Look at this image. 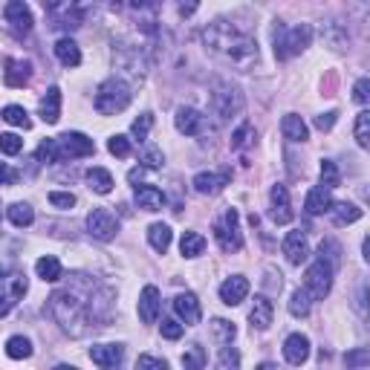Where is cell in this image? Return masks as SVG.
I'll use <instances>...</instances> for the list:
<instances>
[{
  "label": "cell",
  "instance_id": "2",
  "mask_svg": "<svg viewBox=\"0 0 370 370\" xmlns=\"http://www.w3.org/2000/svg\"><path fill=\"white\" fill-rule=\"evenodd\" d=\"M46 310L56 318V324L67 333V336H87L92 327H99V315H96V304H92V292L84 298L75 290H58L46 301Z\"/></svg>",
  "mask_w": 370,
  "mask_h": 370
},
{
  "label": "cell",
  "instance_id": "53",
  "mask_svg": "<svg viewBox=\"0 0 370 370\" xmlns=\"http://www.w3.org/2000/svg\"><path fill=\"white\" fill-rule=\"evenodd\" d=\"M353 99H356L359 105H367V99H370V78H359V81H356Z\"/></svg>",
  "mask_w": 370,
  "mask_h": 370
},
{
  "label": "cell",
  "instance_id": "52",
  "mask_svg": "<svg viewBox=\"0 0 370 370\" xmlns=\"http://www.w3.org/2000/svg\"><path fill=\"white\" fill-rule=\"evenodd\" d=\"M217 361H220V367H223V370H228V367H240V356H238V350H235V347H223Z\"/></svg>",
  "mask_w": 370,
  "mask_h": 370
},
{
  "label": "cell",
  "instance_id": "9",
  "mask_svg": "<svg viewBox=\"0 0 370 370\" xmlns=\"http://www.w3.org/2000/svg\"><path fill=\"white\" fill-rule=\"evenodd\" d=\"M87 231L96 240L107 243V240H113L119 235V220H116V214L110 208H92L87 214Z\"/></svg>",
  "mask_w": 370,
  "mask_h": 370
},
{
  "label": "cell",
  "instance_id": "37",
  "mask_svg": "<svg viewBox=\"0 0 370 370\" xmlns=\"http://www.w3.org/2000/svg\"><path fill=\"white\" fill-rule=\"evenodd\" d=\"M6 356H9V359H15V361L29 359V356H32V342H29V339H23V336H12V339L6 342Z\"/></svg>",
  "mask_w": 370,
  "mask_h": 370
},
{
  "label": "cell",
  "instance_id": "4",
  "mask_svg": "<svg viewBox=\"0 0 370 370\" xmlns=\"http://www.w3.org/2000/svg\"><path fill=\"white\" fill-rule=\"evenodd\" d=\"M310 43H312V26L310 23L287 29L281 21H278V26H275V56L281 61H290V58L301 56Z\"/></svg>",
  "mask_w": 370,
  "mask_h": 370
},
{
  "label": "cell",
  "instance_id": "25",
  "mask_svg": "<svg viewBox=\"0 0 370 370\" xmlns=\"http://www.w3.org/2000/svg\"><path fill=\"white\" fill-rule=\"evenodd\" d=\"M330 206H333V197H330V189H324V185H318V189H312L310 194H307V200H304V208L310 211V214H327L330 211Z\"/></svg>",
  "mask_w": 370,
  "mask_h": 370
},
{
  "label": "cell",
  "instance_id": "1",
  "mask_svg": "<svg viewBox=\"0 0 370 370\" xmlns=\"http://www.w3.org/2000/svg\"><path fill=\"white\" fill-rule=\"evenodd\" d=\"M203 46L220 61L226 64H235V67H252L258 61V41L238 29L231 21H214L203 29Z\"/></svg>",
  "mask_w": 370,
  "mask_h": 370
},
{
  "label": "cell",
  "instance_id": "7",
  "mask_svg": "<svg viewBox=\"0 0 370 370\" xmlns=\"http://www.w3.org/2000/svg\"><path fill=\"white\" fill-rule=\"evenodd\" d=\"M333 275H336V269L327 263V260H315V263H310V269H307V275H304V290H307V295L312 298V301H324L330 295V290H333Z\"/></svg>",
  "mask_w": 370,
  "mask_h": 370
},
{
  "label": "cell",
  "instance_id": "50",
  "mask_svg": "<svg viewBox=\"0 0 370 370\" xmlns=\"http://www.w3.org/2000/svg\"><path fill=\"white\" fill-rule=\"evenodd\" d=\"M159 330H162V336H165V339L176 342V339L182 336V330H185V324H179V321H174V318H162Z\"/></svg>",
  "mask_w": 370,
  "mask_h": 370
},
{
  "label": "cell",
  "instance_id": "19",
  "mask_svg": "<svg viewBox=\"0 0 370 370\" xmlns=\"http://www.w3.org/2000/svg\"><path fill=\"white\" fill-rule=\"evenodd\" d=\"M272 301L266 295H258L252 301V310H249V324H252V330H269V324H272Z\"/></svg>",
  "mask_w": 370,
  "mask_h": 370
},
{
  "label": "cell",
  "instance_id": "12",
  "mask_svg": "<svg viewBox=\"0 0 370 370\" xmlns=\"http://www.w3.org/2000/svg\"><path fill=\"white\" fill-rule=\"evenodd\" d=\"M174 125H176V130L185 133V136H200V133L208 130V116H203V113L194 110V107H179L176 116H174Z\"/></svg>",
  "mask_w": 370,
  "mask_h": 370
},
{
  "label": "cell",
  "instance_id": "26",
  "mask_svg": "<svg viewBox=\"0 0 370 370\" xmlns=\"http://www.w3.org/2000/svg\"><path fill=\"white\" fill-rule=\"evenodd\" d=\"M4 78H6L9 87H23V84H29V78H32V67H29V61L9 58V61H6V73H4Z\"/></svg>",
  "mask_w": 370,
  "mask_h": 370
},
{
  "label": "cell",
  "instance_id": "42",
  "mask_svg": "<svg viewBox=\"0 0 370 370\" xmlns=\"http://www.w3.org/2000/svg\"><path fill=\"white\" fill-rule=\"evenodd\" d=\"M4 119H6L9 125H15V127H23V130L32 127V119H29V113H26L21 105H9V107L4 110Z\"/></svg>",
  "mask_w": 370,
  "mask_h": 370
},
{
  "label": "cell",
  "instance_id": "24",
  "mask_svg": "<svg viewBox=\"0 0 370 370\" xmlns=\"http://www.w3.org/2000/svg\"><path fill=\"white\" fill-rule=\"evenodd\" d=\"M6 21L18 29V32H29L32 29V12L23 0H9L6 4Z\"/></svg>",
  "mask_w": 370,
  "mask_h": 370
},
{
  "label": "cell",
  "instance_id": "17",
  "mask_svg": "<svg viewBox=\"0 0 370 370\" xmlns=\"http://www.w3.org/2000/svg\"><path fill=\"white\" fill-rule=\"evenodd\" d=\"M159 310H162L159 290L157 287H145L142 295H139V318H142V324H157Z\"/></svg>",
  "mask_w": 370,
  "mask_h": 370
},
{
  "label": "cell",
  "instance_id": "48",
  "mask_svg": "<svg viewBox=\"0 0 370 370\" xmlns=\"http://www.w3.org/2000/svg\"><path fill=\"white\" fill-rule=\"evenodd\" d=\"M151 127H154V116L151 113H142L133 125H130V133H133V139H139V142H145L148 139V133H151Z\"/></svg>",
  "mask_w": 370,
  "mask_h": 370
},
{
  "label": "cell",
  "instance_id": "33",
  "mask_svg": "<svg viewBox=\"0 0 370 370\" xmlns=\"http://www.w3.org/2000/svg\"><path fill=\"white\" fill-rule=\"evenodd\" d=\"M87 182H90V189L96 194H110L113 191V176L105 168H90L87 171Z\"/></svg>",
  "mask_w": 370,
  "mask_h": 370
},
{
  "label": "cell",
  "instance_id": "56",
  "mask_svg": "<svg viewBox=\"0 0 370 370\" xmlns=\"http://www.w3.org/2000/svg\"><path fill=\"white\" fill-rule=\"evenodd\" d=\"M50 203H53L56 208H73V206H75V197H73L70 191H53V194H50Z\"/></svg>",
  "mask_w": 370,
  "mask_h": 370
},
{
  "label": "cell",
  "instance_id": "45",
  "mask_svg": "<svg viewBox=\"0 0 370 370\" xmlns=\"http://www.w3.org/2000/svg\"><path fill=\"white\" fill-rule=\"evenodd\" d=\"M356 142L359 148H370V113L367 110L356 116Z\"/></svg>",
  "mask_w": 370,
  "mask_h": 370
},
{
  "label": "cell",
  "instance_id": "51",
  "mask_svg": "<svg viewBox=\"0 0 370 370\" xmlns=\"http://www.w3.org/2000/svg\"><path fill=\"white\" fill-rule=\"evenodd\" d=\"M142 162H145V168H162L165 157H162V151H159L157 145H145V151H142Z\"/></svg>",
  "mask_w": 370,
  "mask_h": 370
},
{
  "label": "cell",
  "instance_id": "44",
  "mask_svg": "<svg viewBox=\"0 0 370 370\" xmlns=\"http://www.w3.org/2000/svg\"><path fill=\"white\" fill-rule=\"evenodd\" d=\"M203 364H206V350L200 344H191L189 350L182 353V367L185 370H200Z\"/></svg>",
  "mask_w": 370,
  "mask_h": 370
},
{
  "label": "cell",
  "instance_id": "15",
  "mask_svg": "<svg viewBox=\"0 0 370 370\" xmlns=\"http://www.w3.org/2000/svg\"><path fill=\"white\" fill-rule=\"evenodd\" d=\"M284 255L292 266H301L310 258V243H307L304 231H290V235L284 238Z\"/></svg>",
  "mask_w": 370,
  "mask_h": 370
},
{
  "label": "cell",
  "instance_id": "22",
  "mask_svg": "<svg viewBox=\"0 0 370 370\" xmlns=\"http://www.w3.org/2000/svg\"><path fill=\"white\" fill-rule=\"evenodd\" d=\"M136 206L142 211H159L165 206V194L157 185H136Z\"/></svg>",
  "mask_w": 370,
  "mask_h": 370
},
{
  "label": "cell",
  "instance_id": "57",
  "mask_svg": "<svg viewBox=\"0 0 370 370\" xmlns=\"http://www.w3.org/2000/svg\"><path fill=\"white\" fill-rule=\"evenodd\" d=\"M336 119H339V110L321 113V116H315V127H318V130H330V127L336 125Z\"/></svg>",
  "mask_w": 370,
  "mask_h": 370
},
{
  "label": "cell",
  "instance_id": "10",
  "mask_svg": "<svg viewBox=\"0 0 370 370\" xmlns=\"http://www.w3.org/2000/svg\"><path fill=\"white\" fill-rule=\"evenodd\" d=\"M58 148H61V159H81V157H90L96 151L92 139L78 133V130H70L64 136H58Z\"/></svg>",
  "mask_w": 370,
  "mask_h": 370
},
{
  "label": "cell",
  "instance_id": "58",
  "mask_svg": "<svg viewBox=\"0 0 370 370\" xmlns=\"http://www.w3.org/2000/svg\"><path fill=\"white\" fill-rule=\"evenodd\" d=\"M344 361H347V364H370V350L359 347V350L347 353V356H344Z\"/></svg>",
  "mask_w": 370,
  "mask_h": 370
},
{
  "label": "cell",
  "instance_id": "63",
  "mask_svg": "<svg viewBox=\"0 0 370 370\" xmlns=\"http://www.w3.org/2000/svg\"><path fill=\"white\" fill-rule=\"evenodd\" d=\"M107 4H110V9H122L125 0H107Z\"/></svg>",
  "mask_w": 370,
  "mask_h": 370
},
{
  "label": "cell",
  "instance_id": "36",
  "mask_svg": "<svg viewBox=\"0 0 370 370\" xmlns=\"http://www.w3.org/2000/svg\"><path fill=\"white\" fill-rule=\"evenodd\" d=\"M211 336L220 344H231V342H235V336H238V327L231 321H226V318H214L211 321Z\"/></svg>",
  "mask_w": 370,
  "mask_h": 370
},
{
  "label": "cell",
  "instance_id": "14",
  "mask_svg": "<svg viewBox=\"0 0 370 370\" xmlns=\"http://www.w3.org/2000/svg\"><path fill=\"white\" fill-rule=\"evenodd\" d=\"M269 200H272V211H269V214H272V220H275L278 226H284V223L292 220V203H290L287 185H272Z\"/></svg>",
  "mask_w": 370,
  "mask_h": 370
},
{
  "label": "cell",
  "instance_id": "28",
  "mask_svg": "<svg viewBox=\"0 0 370 370\" xmlns=\"http://www.w3.org/2000/svg\"><path fill=\"white\" fill-rule=\"evenodd\" d=\"M35 272H38V278H41V281H50V284H56V281H61L64 266H61V260H58V258L46 255V258H38V263H35Z\"/></svg>",
  "mask_w": 370,
  "mask_h": 370
},
{
  "label": "cell",
  "instance_id": "49",
  "mask_svg": "<svg viewBox=\"0 0 370 370\" xmlns=\"http://www.w3.org/2000/svg\"><path fill=\"white\" fill-rule=\"evenodd\" d=\"M162 6H165V0H130V9L139 15H148V18L162 12Z\"/></svg>",
  "mask_w": 370,
  "mask_h": 370
},
{
  "label": "cell",
  "instance_id": "35",
  "mask_svg": "<svg viewBox=\"0 0 370 370\" xmlns=\"http://www.w3.org/2000/svg\"><path fill=\"white\" fill-rule=\"evenodd\" d=\"M6 214H9L12 226H18V228L32 226V220H35V211H32V206H29V203H12V206L6 208Z\"/></svg>",
  "mask_w": 370,
  "mask_h": 370
},
{
  "label": "cell",
  "instance_id": "11",
  "mask_svg": "<svg viewBox=\"0 0 370 370\" xmlns=\"http://www.w3.org/2000/svg\"><path fill=\"white\" fill-rule=\"evenodd\" d=\"M113 58H116V64H119V67H122L127 75H133V78H139V75H145V73H148L145 56H142V50H139V46L122 43L119 50L113 53Z\"/></svg>",
  "mask_w": 370,
  "mask_h": 370
},
{
  "label": "cell",
  "instance_id": "27",
  "mask_svg": "<svg viewBox=\"0 0 370 370\" xmlns=\"http://www.w3.org/2000/svg\"><path fill=\"white\" fill-rule=\"evenodd\" d=\"M281 130H284V136L290 139V142H307V139H310L307 122H304L301 116H295V113H287V116H284Z\"/></svg>",
  "mask_w": 370,
  "mask_h": 370
},
{
  "label": "cell",
  "instance_id": "29",
  "mask_svg": "<svg viewBox=\"0 0 370 370\" xmlns=\"http://www.w3.org/2000/svg\"><path fill=\"white\" fill-rule=\"evenodd\" d=\"M56 58L64 64V67H78L81 64V50L73 38H61L56 43Z\"/></svg>",
  "mask_w": 370,
  "mask_h": 370
},
{
  "label": "cell",
  "instance_id": "61",
  "mask_svg": "<svg viewBox=\"0 0 370 370\" xmlns=\"http://www.w3.org/2000/svg\"><path fill=\"white\" fill-rule=\"evenodd\" d=\"M12 304H15V298H12L9 292H0V318H4V315L12 310Z\"/></svg>",
  "mask_w": 370,
  "mask_h": 370
},
{
  "label": "cell",
  "instance_id": "18",
  "mask_svg": "<svg viewBox=\"0 0 370 370\" xmlns=\"http://www.w3.org/2000/svg\"><path fill=\"white\" fill-rule=\"evenodd\" d=\"M90 359H92V364L110 370V367H119V364H122L125 347H122V344H99V347L90 350Z\"/></svg>",
  "mask_w": 370,
  "mask_h": 370
},
{
  "label": "cell",
  "instance_id": "21",
  "mask_svg": "<svg viewBox=\"0 0 370 370\" xmlns=\"http://www.w3.org/2000/svg\"><path fill=\"white\" fill-rule=\"evenodd\" d=\"M284 356H287L290 364H304V361L310 359V339L301 336V333L287 336V342H284Z\"/></svg>",
  "mask_w": 370,
  "mask_h": 370
},
{
  "label": "cell",
  "instance_id": "38",
  "mask_svg": "<svg viewBox=\"0 0 370 370\" xmlns=\"http://www.w3.org/2000/svg\"><path fill=\"white\" fill-rule=\"evenodd\" d=\"M321 185H324V189H330V191L342 185V171H339V165L333 159L321 162Z\"/></svg>",
  "mask_w": 370,
  "mask_h": 370
},
{
  "label": "cell",
  "instance_id": "30",
  "mask_svg": "<svg viewBox=\"0 0 370 370\" xmlns=\"http://www.w3.org/2000/svg\"><path fill=\"white\" fill-rule=\"evenodd\" d=\"M327 214H333V223H336V226H350V223L361 220V208L353 206V203H333Z\"/></svg>",
  "mask_w": 370,
  "mask_h": 370
},
{
  "label": "cell",
  "instance_id": "5",
  "mask_svg": "<svg viewBox=\"0 0 370 370\" xmlns=\"http://www.w3.org/2000/svg\"><path fill=\"white\" fill-rule=\"evenodd\" d=\"M243 92L238 84H231V81H217L214 84V92H211V110L220 122H228V119H235L243 113Z\"/></svg>",
  "mask_w": 370,
  "mask_h": 370
},
{
  "label": "cell",
  "instance_id": "40",
  "mask_svg": "<svg viewBox=\"0 0 370 370\" xmlns=\"http://www.w3.org/2000/svg\"><path fill=\"white\" fill-rule=\"evenodd\" d=\"M38 159L46 162V165L64 162V159H61V148H58V139H46V142H41V148H38Z\"/></svg>",
  "mask_w": 370,
  "mask_h": 370
},
{
  "label": "cell",
  "instance_id": "16",
  "mask_svg": "<svg viewBox=\"0 0 370 370\" xmlns=\"http://www.w3.org/2000/svg\"><path fill=\"white\" fill-rule=\"evenodd\" d=\"M174 312H176L185 324H200V318H203V310H200V301H197L194 292H179V295L174 298Z\"/></svg>",
  "mask_w": 370,
  "mask_h": 370
},
{
  "label": "cell",
  "instance_id": "59",
  "mask_svg": "<svg viewBox=\"0 0 370 370\" xmlns=\"http://www.w3.org/2000/svg\"><path fill=\"white\" fill-rule=\"evenodd\" d=\"M176 6H179L182 18H191L197 12V6H200V0H176Z\"/></svg>",
  "mask_w": 370,
  "mask_h": 370
},
{
  "label": "cell",
  "instance_id": "64",
  "mask_svg": "<svg viewBox=\"0 0 370 370\" xmlns=\"http://www.w3.org/2000/svg\"><path fill=\"white\" fill-rule=\"evenodd\" d=\"M0 275H4V266H0Z\"/></svg>",
  "mask_w": 370,
  "mask_h": 370
},
{
  "label": "cell",
  "instance_id": "6",
  "mask_svg": "<svg viewBox=\"0 0 370 370\" xmlns=\"http://www.w3.org/2000/svg\"><path fill=\"white\" fill-rule=\"evenodd\" d=\"M127 105H130V87L122 78H107L96 90V110L102 116H116V113L127 110Z\"/></svg>",
  "mask_w": 370,
  "mask_h": 370
},
{
  "label": "cell",
  "instance_id": "31",
  "mask_svg": "<svg viewBox=\"0 0 370 370\" xmlns=\"http://www.w3.org/2000/svg\"><path fill=\"white\" fill-rule=\"evenodd\" d=\"M148 240H151V246L157 249V252H168V246H171V240H174V231H171V226H165V223H154L151 228H148Z\"/></svg>",
  "mask_w": 370,
  "mask_h": 370
},
{
  "label": "cell",
  "instance_id": "47",
  "mask_svg": "<svg viewBox=\"0 0 370 370\" xmlns=\"http://www.w3.org/2000/svg\"><path fill=\"white\" fill-rule=\"evenodd\" d=\"M21 151H23V139L18 133H0V154L18 157Z\"/></svg>",
  "mask_w": 370,
  "mask_h": 370
},
{
  "label": "cell",
  "instance_id": "13",
  "mask_svg": "<svg viewBox=\"0 0 370 370\" xmlns=\"http://www.w3.org/2000/svg\"><path fill=\"white\" fill-rule=\"evenodd\" d=\"M246 295H249V281L243 275H231L220 284V301L226 307H238L240 301H246Z\"/></svg>",
  "mask_w": 370,
  "mask_h": 370
},
{
  "label": "cell",
  "instance_id": "23",
  "mask_svg": "<svg viewBox=\"0 0 370 370\" xmlns=\"http://www.w3.org/2000/svg\"><path fill=\"white\" fill-rule=\"evenodd\" d=\"M41 119L46 122V125H56L58 119H61V90L58 87H50L46 90V96L41 99Z\"/></svg>",
  "mask_w": 370,
  "mask_h": 370
},
{
  "label": "cell",
  "instance_id": "41",
  "mask_svg": "<svg viewBox=\"0 0 370 370\" xmlns=\"http://www.w3.org/2000/svg\"><path fill=\"white\" fill-rule=\"evenodd\" d=\"M107 151L113 154V157H119V159H127L130 157V136H125V133H116V136H110L107 139Z\"/></svg>",
  "mask_w": 370,
  "mask_h": 370
},
{
  "label": "cell",
  "instance_id": "39",
  "mask_svg": "<svg viewBox=\"0 0 370 370\" xmlns=\"http://www.w3.org/2000/svg\"><path fill=\"white\" fill-rule=\"evenodd\" d=\"M255 127L249 125V122H243L235 133H231V148H235V151H243V148H249V145H255Z\"/></svg>",
  "mask_w": 370,
  "mask_h": 370
},
{
  "label": "cell",
  "instance_id": "46",
  "mask_svg": "<svg viewBox=\"0 0 370 370\" xmlns=\"http://www.w3.org/2000/svg\"><path fill=\"white\" fill-rule=\"evenodd\" d=\"M310 304H312V298L307 295V290H298V292H292V298H290V312H292L295 318H304V315H310Z\"/></svg>",
  "mask_w": 370,
  "mask_h": 370
},
{
  "label": "cell",
  "instance_id": "20",
  "mask_svg": "<svg viewBox=\"0 0 370 370\" xmlns=\"http://www.w3.org/2000/svg\"><path fill=\"white\" fill-rule=\"evenodd\" d=\"M228 179H231V171H220V174L203 171V174L194 176V189L200 194H217V191H223L226 185H228Z\"/></svg>",
  "mask_w": 370,
  "mask_h": 370
},
{
  "label": "cell",
  "instance_id": "34",
  "mask_svg": "<svg viewBox=\"0 0 370 370\" xmlns=\"http://www.w3.org/2000/svg\"><path fill=\"white\" fill-rule=\"evenodd\" d=\"M321 35H324V41L330 43L333 53H344L347 43H350V38H347V32L342 29V23H327V29H324Z\"/></svg>",
  "mask_w": 370,
  "mask_h": 370
},
{
  "label": "cell",
  "instance_id": "43",
  "mask_svg": "<svg viewBox=\"0 0 370 370\" xmlns=\"http://www.w3.org/2000/svg\"><path fill=\"white\" fill-rule=\"evenodd\" d=\"M318 258L327 260L333 269H339V263H342V246H339L336 240H324V243L318 246Z\"/></svg>",
  "mask_w": 370,
  "mask_h": 370
},
{
  "label": "cell",
  "instance_id": "54",
  "mask_svg": "<svg viewBox=\"0 0 370 370\" xmlns=\"http://www.w3.org/2000/svg\"><path fill=\"white\" fill-rule=\"evenodd\" d=\"M9 295L12 298H23L26 295V278L23 275H9Z\"/></svg>",
  "mask_w": 370,
  "mask_h": 370
},
{
  "label": "cell",
  "instance_id": "8",
  "mask_svg": "<svg viewBox=\"0 0 370 370\" xmlns=\"http://www.w3.org/2000/svg\"><path fill=\"white\" fill-rule=\"evenodd\" d=\"M214 238L223 252H240L243 249V235H240V217L235 208H228L223 220L214 223Z\"/></svg>",
  "mask_w": 370,
  "mask_h": 370
},
{
  "label": "cell",
  "instance_id": "3",
  "mask_svg": "<svg viewBox=\"0 0 370 370\" xmlns=\"http://www.w3.org/2000/svg\"><path fill=\"white\" fill-rule=\"evenodd\" d=\"M43 12L53 29L73 32L96 15V6H92V0H43Z\"/></svg>",
  "mask_w": 370,
  "mask_h": 370
},
{
  "label": "cell",
  "instance_id": "32",
  "mask_svg": "<svg viewBox=\"0 0 370 370\" xmlns=\"http://www.w3.org/2000/svg\"><path fill=\"white\" fill-rule=\"evenodd\" d=\"M179 252H182V258H200L206 252V238L197 235V231H185L179 240Z\"/></svg>",
  "mask_w": 370,
  "mask_h": 370
},
{
  "label": "cell",
  "instance_id": "55",
  "mask_svg": "<svg viewBox=\"0 0 370 370\" xmlns=\"http://www.w3.org/2000/svg\"><path fill=\"white\" fill-rule=\"evenodd\" d=\"M136 367H142V370H165L168 361H165V359H157V356H139Z\"/></svg>",
  "mask_w": 370,
  "mask_h": 370
},
{
  "label": "cell",
  "instance_id": "62",
  "mask_svg": "<svg viewBox=\"0 0 370 370\" xmlns=\"http://www.w3.org/2000/svg\"><path fill=\"white\" fill-rule=\"evenodd\" d=\"M142 174H145V168H133V171L127 174V179H130V182H139V179H142Z\"/></svg>",
  "mask_w": 370,
  "mask_h": 370
},
{
  "label": "cell",
  "instance_id": "60",
  "mask_svg": "<svg viewBox=\"0 0 370 370\" xmlns=\"http://www.w3.org/2000/svg\"><path fill=\"white\" fill-rule=\"evenodd\" d=\"M15 182H18V174L6 162H0V185H15Z\"/></svg>",
  "mask_w": 370,
  "mask_h": 370
}]
</instances>
